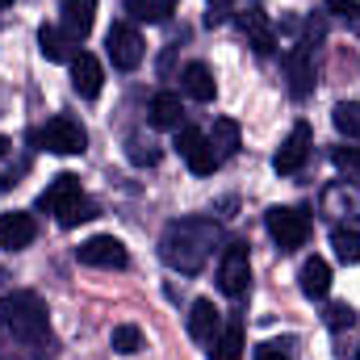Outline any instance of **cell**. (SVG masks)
Returning <instances> with one entry per match:
<instances>
[{
    "mask_svg": "<svg viewBox=\"0 0 360 360\" xmlns=\"http://www.w3.org/2000/svg\"><path fill=\"white\" fill-rule=\"evenodd\" d=\"M231 4H235V0H210V13H205V21H210V25H222V21L231 17Z\"/></svg>",
    "mask_w": 360,
    "mask_h": 360,
    "instance_id": "cell-33",
    "label": "cell"
},
{
    "mask_svg": "<svg viewBox=\"0 0 360 360\" xmlns=\"http://www.w3.org/2000/svg\"><path fill=\"white\" fill-rule=\"evenodd\" d=\"M113 352H122V356H134L139 348H143V331L134 327V323H122V327H113Z\"/></svg>",
    "mask_w": 360,
    "mask_h": 360,
    "instance_id": "cell-29",
    "label": "cell"
},
{
    "mask_svg": "<svg viewBox=\"0 0 360 360\" xmlns=\"http://www.w3.org/2000/svg\"><path fill=\"white\" fill-rule=\"evenodd\" d=\"M218 239H222V231H218L214 218H205V214L176 218L160 235V260L172 272H180V276H197V272L205 269V260L214 256Z\"/></svg>",
    "mask_w": 360,
    "mask_h": 360,
    "instance_id": "cell-2",
    "label": "cell"
},
{
    "mask_svg": "<svg viewBox=\"0 0 360 360\" xmlns=\"http://www.w3.org/2000/svg\"><path fill=\"white\" fill-rule=\"evenodd\" d=\"M101 84H105V72H101L96 55L76 51V59H72V89L80 92L84 101H96V96H101Z\"/></svg>",
    "mask_w": 360,
    "mask_h": 360,
    "instance_id": "cell-14",
    "label": "cell"
},
{
    "mask_svg": "<svg viewBox=\"0 0 360 360\" xmlns=\"http://www.w3.org/2000/svg\"><path fill=\"white\" fill-rule=\"evenodd\" d=\"M55 335L46 319V302L30 289L0 297V360H51Z\"/></svg>",
    "mask_w": 360,
    "mask_h": 360,
    "instance_id": "cell-1",
    "label": "cell"
},
{
    "mask_svg": "<svg viewBox=\"0 0 360 360\" xmlns=\"http://www.w3.org/2000/svg\"><path fill=\"white\" fill-rule=\"evenodd\" d=\"M84 188H80V176H72V172H59V176L51 180L42 193H38V210H51V214H59L68 201H76Z\"/></svg>",
    "mask_w": 360,
    "mask_h": 360,
    "instance_id": "cell-17",
    "label": "cell"
},
{
    "mask_svg": "<svg viewBox=\"0 0 360 360\" xmlns=\"http://www.w3.org/2000/svg\"><path fill=\"white\" fill-rule=\"evenodd\" d=\"M356 21H360V13H356Z\"/></svg>",
    "mask_w": 360,
    "mask_h": 360,
    "instance_id": "cell-37",
    "label": "cell"
},
{
    "mask_svg": "<svg viewBox=\"0 0 360 360\" xmlns=\"http://www.w3.org/2000/svg\"><path fill=\"white\" fill-rule=\"evenodd\" d=\"M256 360H289V352H285L281 344H260V348H256Z\"/></svg>",
    "mask_w": 360,
    "mask_h": 360,
    "instance_id": "cell-34",
    "label": "cell"
},
{
    "mask_svg": "<svg viewBox=\"0 0 360 360\" xmlns=\"http://www.w3.org/2000/svg\"><path fill=\"white\" fill-rule=\"evenodd\" d=\"M327 13H335V17H348V21H356L360 0H327Z\"/></svg>",
    "mask_w": 360,
    "mask_h": 360,
    "instance_id": "cell-32",
    "label": "cell"
},
{
    "mask_svg": "<svg viewBox=\"0 0 360 360\" xmlns=\"http://www.w3.org/2000/svg\"><path fill=\"white\" fill-rule=\"evenodd\" d=\"M356 360H360V352H356Z\"/></svg>",
    "mask_w": 360,
    "mask_h": 360,
    "instance_id": "cell-38",
    "label": "cell"
},
{
    "mask_svg": "<svg viewBox=\"0 0 360 360\" xmlns=\"http://www.w3.org/2000/svg\"><path fill=\"white\" fill-rule=\"evenodd\" d=\"M76 260L89 264V269H126V264H130V252H126V243L113 239V235H92V239H84V243L76 248Z\"/></svg>",
    "mask_w": 360,
    "mask_h": 360,
    "instance_id": "cell-8",
    "label": "cell"
},
{
    "mask_svg": "<svg viewBox=\"0 0 360 360\" xmlns=\"http://www.w3.org/2000/svg\"><path fill=\"white\" fill-rule=\"evenodd\" d=\"M8 147H13V143H8V139H4V134H0V160H4V155H8Z\"/></svg>",
    "mask_w": 360,
    "mask_h": 360,
    "instance_id": "cell-35",
    "label": "cell"
},
{
    "mask_svg": "<svg viewBox=\"0 0 360 360\" xmlns=\"http://www.w3.org/2000/svg\"><path fill=\"white\" fill-rule=\"evenodd\" d=\"M176 151H180V160L188 164L193 176H210V172L218 168V155H214V147H210V134H201V130H193V126H180L176 130Z\"/></svg>",
    "mask_w": 360,
    "mask_h": 360,
    "instance_id": "cell-7",
    "label": "cell"
},
{
    "mask_svg": "<svg viewBox=\"0 0 360 360\" xmlns=\"http://www.w3.org/2000/svg\"><path fill=\"white\" fill-rule=\"evenodd\" d=\"M126 155H130V164H139V168H155V164H160V147H155L151 139H143V134H130V139H126Z\"/></svg>",
    "mask_w": 360,
    "mask_h": 360,
    "instance_id": "cell-26",
    "label": "cell"
},
{
    "mask_svg": "<svg viewBox=\"0 0 360 360\" xmlns=\"http://www.w3.org/2000/svg\"><path fill=\"white\" fill-rule=\"evenodd\" d=\"M210 147H214L218 164L235 160V155H239V122H235V117H214V130H210Z\"/></svg>",
    "mask_w": 360,
    "mask_h": 360,
    "instance_id": "cell-19",
    "label": "cell"
},
{
    "mask_svg": "<svg viewBox=\"0 0 360 360\" xmlns=\"http://www.w3.org/2000/svg\"><path fill=\"white\" fill-rule=\"evenodd\" d=\"M235 21H239V30L248 34V46H252L260 59H269L272 51H276V30H272V21L264 17V8H243Z\"/></svg>",
    "mask_w": 360,
    "mask_h": 360,
    "instance_id": "cell-11",
    "label": "cell"
},
{
    "mask_svg": "<svg viewBox=\"0 0 360 360\" xmlns=\"http://www.w3.org/2000/svg\"><path fill=\"white\" fill-rule=\"evenodd\" d=\"M180 89L188 92L193 101L210 105V101H214V92H218V84H214V72H210L205 63H188V68L180 72Z\"/></svg>",
    "mask_w": 360,
    "mask_h": 360,
    "instance_id": "cell-20",
    "label": "cell"
},
{
    "mask_svg": "<svg viewBox=\"0 0 360 360\" xmlns=\"http://www.w3.org/2000/svg\"><path fill=\"white\" fill-rule=\"evenodd\" d=\"M331 248H335V256H340L344 264H356L360 260V235L352 226H335V231H331Z\"/></svg>",
    "mask_w": 360,
    "mask_h": 360,
    "instance_id": "cell-27",
    "label": "cell"
},
{
    "mask_svg": "<svg viewBox=\"0 0 360 360\" xmlns=\"http://www.w3.org/2000/svg\"><path fill=\"white\" fill-rule=\"evenodd\" d=\"M46 151H55V155H84V147H89V134H84V126L76 122V117H68V113H59V117H51L38 134H34Z\"/></svg>",
    "mask_w": 360,
    "mask_h": 360,
    "instance_id": "cell-3",
    "label": "cell"
},
{
    "mask_svg": "<svg viewBox=\"0 0 360 360\" xmlns=\"http://www.w3.org/2000/svg\"><path fill=\"white\" fill-rule=\"evenodd\" d=\"M89 218H96V201L84 197V193L59 210V226H68V231H72V226H80V222H89Z\"/></svg>",
    "mask_w": 360,
    "mask_h": 360,
    "instance_id": "cell-25",
    "label": "cell"
},
{
    "mask_svg": "<svg viewBox=\"0 0 360 360\" xmlns=\"http://www.w3.org/2000/svg\"><path fill=\"white\" fill-rule=\"evenodd\" d=\"M331 122H335V130H340V134L360 139V101H340V105H335V113H331Z\"/></svg>",
    "mask_w": 360,
    "mask_h": 360,
    "instance_id": "cell-28",
    "label": "cell"
},
{
    "mask_svg": "<svg viewBox=\"0 0 360 360\" xmlns=\"http://www.w3.org/2000/svg\"><path fill=\"white\" fill-rule=\"evenodd\" d=\"M126 13L134 21H147V25H164L176 13V0H126Z\"/></svg>",
    "mask_w": 360,
    "mask_h": 360,
    "instance_id": "cell-24",
    "label": "cell"
},
{
    "mask_svg": "<svg viewBox=\"0 0 360 360\" xmlns=\"http://www.w3.org/2000/svg\"><path fill=\"white\" fill-rule=\"evenodd\" d=\"M310 147H314V130H310L306 122H297V126L289 130V139L281 143L276 160H272L276 176H293V172H302V168H306V160H310Z\"/></svg>",
    "mask_w": 360,
    "mask_h": 360,
    "instance_id": "cell-9",
    "label": "cell"
},
{
    "mask_svg": "<svg viewBox=\"0 0 360 360\" xmlns=\"http://www.w3.org/2000/svg\"><path fill=\"white\" fill-rule=\"evenodd\" d=\"M147 113H151V126H160V130H180V122H184L180 92H155Z\"/></svg>",
    "mask_w": 360,
    "mask_h": 360,
    "instance_id": "cell-18",
    "label": "cell"
},
{
    "mask_svg": "<svg viewBox=\"0 0 360 360\" xmlns=\"http://www.w3.org/2000/svg\"><path fill=\"white\" fill-rule=\"evenodd\" d=\"M264 226H269V235L276 239L281 252H293V248H302L310 239V218L302 210H293V205H272L264 214Z\"/></svg>",
    "mask_w": 360,
    "mask_h": 360,
    "instance_id": "cell-4",
    "label": "cell"
},
{
    "mask_svg": "<svg viewBox=\"0 0 360 360\" xmlns=\"http://www.w3.org/2000/svg\"><path fill=\"white\" fill-rule=\"evenodd\" d=\"M285 76H289V92L293 101H306L314 92V51L306 42H297L289 55H285Z\"/></svg>",
    "mask_w": 360,
    "mask_h": 360,
    "instance_id": "cell-10",
    "label": "cell"
},
{
    "mask_svg": "<svg viewBox=\"0 0 360 360\" xmlns=\"http://www.w3.org/2000/svg\"><path fill=\"white\" fill-rule=\"evenodd\" d=\"M59 13H63V34L80 46L84 38L92 34V21H96V0H63L59 4Z\"/></svg>",
    "mask_w": 360,
    "mask_h": 360,
    "instance_id": "cell-13",
    "label": "cell"
},
{
    "mask_svg": "<svg viewBox=\"0 0 360 360\" xmlns=\"http://www.w3.org/2000/svg\"><path fill=\"white\" fill-rule=\"evenodd\" d=\"M243 356V319L235 314L222 331H218V340L210 344V360H239Z\"/></svg>",
    "mask_w": 360,
    "mask_h": 360,
    "instance_id": "cell-23",
    "label": "cell"
},
{
    "mask_svg": "<svg viewBox=\"0 0 360 360\" xmlns=\"http://www.w3.org/2000/svg\"><path fill=\"white\" fill-rule=\"evenodd\" d=\"M302 293L314 297V302H323V297L331 293V264H327V260L310 256V260L302 264Z\"/></svg>",
    "mask_w": 360,
    "mask_h": 360,
    "instance_id": "cell-22",
    "label": "cell"
},
{
    "mask_svg": "<svg viewBox=\"0 0 360 360\" xmlns=\"http://www.w3.org/2000/svg\"><path fill=\"white\" fill-rule=\"evenodd\" d=\"M252 285V256H248V243H226L222 248V260H218V289L226 297H243Z\"/></svg>",
    "mask_w": 360,
    "mask_h": 360,
    "instance_id": "cell-5",
    "label": "cell"
},
{
    "mask_svg": "<svg viewBox=\"0 0 360 360\" xmlns=\"http://www.w3.org/2000/svg\"><path fill=\"white\" fill-rule=\"evenodd\" d=\"M327 323L340 331V327H352V323H356V314H352V306H331V310H327Z\"/></svg>",
    "mask_w": 360,
    "mask_h": 360,
    "instance_id": "cell-31",
    "label": "cell"
},
{
    "mask_svg": "<svg viewBox=\"0 0 360 360\" xmlns=\"http://www.w3.org/2000/svg\"><path fill=\"white\" fill-rule=\"evenodd\" d=\"M8 4H13V0H0V8H8Z\"/></svg>",
    "mask_w": 360,
    "mask_h": 360,
    "instance_id": "cell-36",
    "label": "cell"
},
{
    "mask_svg": "<svg viewBox=\"0 0 360 360\" xmlns=\"http://www.w3.org/2000/svg\"><path fill=\"white\" fill-rule=\"evenodd\" d=\"M34 235H38L34 214H21V210L0 214V252H21V248L34 243Z\"/></svg>",
    "mask_w": 360,
    "mask_h": 360,
    "instance_id": "cell-12",
    "label": "cell"
},
{
    "mask_svg": "<svg viewBox=\"0 0 360 360\" xmlns=\"http://www.w3.org/2000/svg\"><path fill=\"white\" fill-rule=\"evenodd\" d=\"M218 331H222V314L214 310L210 297H197V302L188 306V335H193L197 344H214Z\"/></svg>",
    "mask_w": 360,
    "mask_h": 360,
    "instance_id": "cell-15",
    "label": "cell"
},
{
    "mask_svg": "<svg viewBox=\"0 0 360 360\" xmlns=\"http://www.w3.org/2000/svg\"><path fill=\"white\" fill-rule=\"evenodd\" d=\"M331 160H335V168H340V172L360 176V147H335V151H331Z\"/></svg>",
    "mask_w": 360,
    "mask_h": 360,
    "instance_id": "cell-30",
    "label": "cell"
},
{
    "mask_svg": "<svg viewBox=\"0 0 360 360\" xmlns=\"http://www.w3.org/2000/svg\"><path fill=\"white\" fill-rule=\"evenodd\" d=\"M38 51H42L51 63H72V59H76V42H72L63 30H55V25H42V30H38Z\"/></svg>",
    "mask_w": 360,
    "mask_h": 360,
    "instance_id": "cell-21",
    "label": "cell"
},
{
    "mask_svg": "<svg viewBox=\"0 0 360 360\" xmlns=\"http://www.w3.org/2000/svg\"><path fill=\"white\" fill-rule=\"evenodd\" d=\"M323 214L331 218H360V193L348 180H335L323 188Z\"/></svg>",
    "mask_w": 360,
    "mask_h": 360,
    "instance_id": "cell-16",
    "label": "cell"
},
{
    "mask_svg": "<svg viewBox=\"0 0 360 360\" xmlns=\"http://www.w3.org/2000/svg\"><path fill=\"white\" fill-rule=\"evenodd\" d=\"M105 51H109V63L117 68V72H134L139 63H143V38H139V30L130 25V21H113L109 25V34H105Z\"/></svg>",
    "mask_w": 360,
    "mask_h": 360,
    "instance_id": "cell-6",
    "label": "cell"
}]
</instances>
